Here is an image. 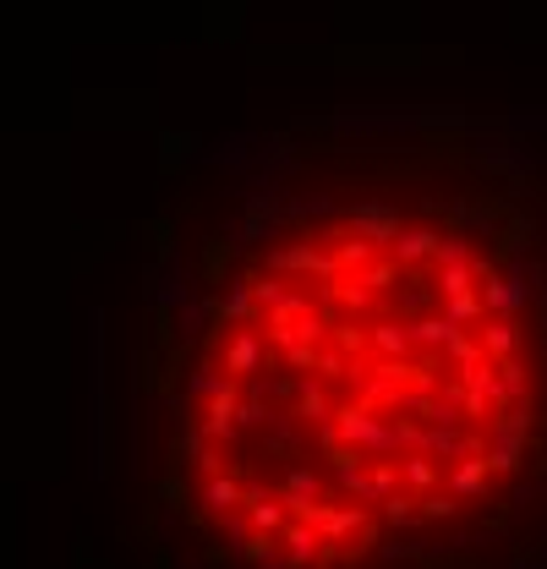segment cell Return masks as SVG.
I'll return each instance as SVG.
<instances>
[{"instance_id":"cell-13","label":"cell","mask_w":547,"mask_h":569,"mask_svg":"<svg viewBox=\"0 0 547 569\" xmlns=\"http://www.w3.org/2000/svg\"><path fill=\"white\" fill-rule=\"evenodd\" d=\"M400 471H405V482H411L416 493H433V487H438V471H433V460H427V455L400 460Z\"/></svg>"},{"instance_id":"cell-15","label":"cell","mask_w":547,"mask_h":569,"mask_svg":"<svg viewBox=\"0 0 547 569\" xmlns=\"http://www.w3.org/2000/svg\"><path fill=\"white\" fill-rule=\"evenodd\" d=\"M225 269H230V241H208V252H203V280H225Z\"/></svg>"},{"instance_id":"cell-20","label":"cell","mask_w":547,"mask_h":569,"mask_svg":"<svg viewBox=\"0 0 547 569\" xmlns=\"http://www.w3.org/2000/svg\"><path fill=\"white\" fill-rule=\"evenodd\" d=\"M285 367H296V373H318V345L296 340V345L285 351Z\"/></svg>"},{"instance_id":"cell-4","label":"cell","mask_w":547,"mask_h":569,"mask_svg":"<svg viewBox=\"0 0 547 569\" xmlns=\"http://www.w3.org/2000/svg\"><path fill=\"white\" fill-rule=\"evenodd\" d=\"M515 345H520V329H515V318L509 312H498L493 323L482 329V351L493 356V362H504V356H515Z\"/></svg>"},{"instance_id":"cell-22","label":"cell","mask_w":547,"mask_h":569,"mask_svg":"<svg viewBox=\"0 0 547 569\" xmlns=\"http://www.w3.org/2000/svg\"><path fill=\"white\" fill-rule=\"evenodd\" d=\"M154 340L165 345V351H170V340H176V329H170V307H159V312H154Z\"/></svg>"},{"instance_id":"cell-7","label":"cell","mask_w":547,"mask_h":569,"mask_svg":"<svg viewBox=\"0 0 547 569\" xmlns=\"http://www.w3.org/2000/svg\"><path fill=\"white\" fill-rule=\"evenodd\" d=\"M154 493H159V504H165V509H176V515H186V520H203V515L192 509V487L181 482V471L159 476V487H154Z\"/></svg>"},{"instance_id":"cell-2","label":"cell","mask_w":547,"mask_h":569,"mask_svg":"<svg viewBox=\"0 0 547 569\" xmlns=\"http://www.w3.org/2000/svg\"><path fill=\"white\" fill-rule=\"evenodd\" d=\"M203 427L197 422H181L176 427V438H170V471H181V466H203Z\"/></svg>"},{"instance_id":"cell-8","label":"cell","mask_w":547,"mask_h":569,"mask_svg":"<svg viewBox=\"0 0 547 569\" xmlns=\"http://www.w3.org/2000/svg\"><path fill=\"white\" fill-rule=\"evenodd\" d=\"M372 345H378L383 356H405L416 345V334L400 329V323H378V329H372Z\"/></svg>"},{"instance_id":"cell-3","label":"cell","mask_w":547,"mask_h":569,"mask_svg":"<svg viewBox=\"0 0 547 569\" xmlns=\"http://www.w3.org/2000/svg\"><path fill=\"white\" fill-rule=\"evenodd\" d=\"M487 471H493V466H487V455H465L460 466L449 471V493H455V498H476L487 487Z\"/></svg>"},{"instance_id":"cell-12","label":"cell","mask_w":547,"mask_h":569,"mask_svg":"<svg viewBox=\"0 0 547 569\" xmlns=\"http://www.w3.org/2000/svg\"><path fill=\"white\" fill-rule=\"evenodd\" d=\"M279 548H285V537H279V531H252V537L241 542V553H247L252 564H269Z\"/></svg>"},{"instance_id":"cell-6","label":"cell","mask_w":547,"mask_h":569,"mask_svg":"<svg viewBox=\"0 0 547 569\" xmlns=\"http://www.w3.org/2000/svg\"><path fill=\"white\" fill-rule=\"evenodd\" d=\"M247 520L258 531H285V498H269L258 487H247Z\"/></svg>"},{"instance_id":"cell-21","label":"cell","mask_w":547,"mask_h":569,"mask_svg":"<svg viewBox=\"0 0 547 569\" xmlns=\"http://www.w3.org/2000/svg\"><path fill=\"white\" fill-rule=\"evenodd\" d=\"M285 493H301V498H318V493H323L318 471H301V466H296V471L285 476Z\"/></svg>"},{"instance_id":"cell-1","label":"cell","mask_w":547,"mask_h":569,"mask_svg":"<svg viewBox=\"0 0 547 569\" xmlns=\"http://www.w3.org/2000/svg\"><path fill=\"white\" fill-rule=\"evenodd\" d=\"M219 362H225V378H252V373H274V362H279V356H274L269 334H263L258 323H241V329L225 340Z\"/></svg>"},{"instance_id":"cell-18","label":"cell","mask_w":547,"mask_h":569,"mask_svg":"<svg viewBox=\"0 0 547 569\" xmlns=\"http://www.w3.org/2000/svg\"><path fill=\"white\" fill-rule=\"evenodd\" d=\"M400 466H394V460H372V493H378V498H389L394 493V487H400Z\"/></svg>"},{"instance_id":"cell-19","label":"cell","mask_w":547,"mask_h":569,"mask_svg":"<svg viewBox=\"0 0 547 569\" xmlns=\"http://www.w3.org/2000/svg\"><path fill=\"white\" fill-rule=\"evenodd\" d=\"M367 340H372V334H362L356 323H334V345H340L345 356H362V351H367Z\"/></svg>"},{"instance_id":"cell-16","label":"cell","mask_w":547,"mask_h":569,"mask_svg":"<svg viewBox=\"0 0 547 569\" xmlns=\"http://www.w3.org/2000/svg\"><path fill=\"white\" fill-rule=\"evenodd\" d=\"M493 433L498 438H531V411H526V405H515L509 416H498V422H493Z\"/></svg>"},{"instance_id":"cell-23","label":"cell","mask_w":547,"mask_h":569,"mask_svg":"<svg viewBox=\"0 0 547 569\" xmlns=\"http://www.w3.org/2000/svg\"><path fill=\"white\" fill-rule=\"evenodd\" d=\"M422 515H433V520H438V515H455V504H449L444 493H427V498H422Z\"/></svg>"},{"instance_id":"cell-17","label":"cell","mask_w":547,"mask_h":569,"mask_svg":"<svg viewBox=\"0 0 547 569\" xmlns=\"http://www.w3.org/2000/svg\"><path fill=\"white\" fill-rule=\"evenodd\" d=\"M416 504H422V498H411V493H389V498H383V515H389L394 526H405V520H416V515H422Z\"/></svg>"},{"instance_id":"cell-11","label":"cell","mask_w":547,"mask_h":569,"mask_svg":"<svg viewBox=\"0 0 547 569\" xmlns=\"http://www.w3.org/2000/svg\"><path fill=\"white\" fill-rule=\"evenodd\" d=\"M208 504H214L219 515H225V509L247 504V487H241V482H230V476H214V482H208Z\"/></svg>"},{"instance_id":"cell-5","label":"cell","mask_w":547,"mask_h":569,"mask_svg":"<svg viewBox=\"0 0 547 569\" xmlns=\"http://www.w3.org/2000/svg\"><path fill=\"white\" fill-rule=\"evenodd\" d=\"M279 537H285V553H290V559H296V564H312V559H318V553H323V531H318V526H307V520H296V526H285V531H279Z\"/></svg>"},{"instance_id":"cell-14","label":"cell","mask_w":547,"mask_h":569,"mask_svg":"<svg viewBox=\"0 0 547 569\" xmlns=\"http://www.w3.org/2000/svg\"><path fill=\"white\" fill-rule=\"evenodd\" d=\"M367 520H362V509H334L329 515V526H323V542H345L351 531H362Z\"/></svg>"},{"instance_id":"cell-9","label":"cell","mask_w":547,"mask_h":569,"mask_svg":"<svg viewBox=\"0 0 547 569\" xmlns=\"http://www.w3.org/2000/svg\"><path fill=\"white\" fill-rule=\"evenodd\" d=\"M296 416H307V422L334 416V411H329V394H323L318 383H301V389H296Z\"/></svg>"},{"instance_id":"cell-10","label":"cell","mask_w":547,"mask_h":569,"mask_svg":"<svg viewBox=\"0 0 547 569\" xmlns=\"http://www.w3.org/2000/svg\"><path fill=\"white\" fill-rule=\"evenodd\" d=\"M520 455H526V438H498L487 466H493L498 476H509V471H520Z\"/></svg>"}]
</instances>
